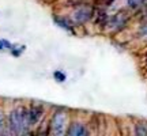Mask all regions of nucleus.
<instances>
[{"label": "nucleus", "mask_w": 147, "mask_h": 136, "mask_svg": "<svg viewBox=\"0 0 147 136\" xmlns=\"http://www.w3.org/2000/svg\"><path fill=\"white\" fill-rule=\"evenodd\" d=\"M11 46H12V45H11L8 41H5V40H0V50H4L5 48H10L11 49Z\"/></svg>", "instance_id": "12"}, {"label": "nucleus", "mask_w": 147, "mask_h": 136, "mask_svg": "<svg viewBox=\"0 0 147 136\" xmlns=\"http://www.w3.org/2000/svg\"><path fill=\"white\" fill-rule=\"evenodd\" d=\"M67 121H68V116L63 110H57L53 114L52 120L49 123V129L55 135H64L65 133V128H67Z\"/></svg>", "instance_id": "2"}, {"label": "nucleus", "mask_w": 147, "mask_h": 136, "mask_svg": "<svg viewBox=\"0 0 147 136\" xmlns=\"http://www.w3.org/2000/svg\"><path fill=\"white\" fill-rule=\"evenodd\" d=\"M7 121H5V118H4V116H1V113H0V135L1 133H7Z\"/></svg>", "instance_id": "10"}, {"label": "nucleus", "mask_w": 147, "mask_h": 136, "mask_svg": "<svg viewBox=\"0 0 147 136\" xmlns=\"http://www.w3.org/2000/svg\"><path fill=\"white\" fill-rule=\"evenodd\" d=\"M91 16H93V8L89 4H83V5H79L78 8L74 11L72 19L75 23L82 25V23H86L87 21H90Z\"/></svg>", "instance_id": "3"}, {"label": "nucleus", "mask_w": 147, "mask_h": 136, "mask_svg": "<svg viewBox=\"0 0 147 136\" xmlns=\"http://www.w3.org/2000/svg\"><path fill=\"white\" fill-rule=\"evenodd\" d=\"M147 0H128V4L131 8H138V7H142Z\"/></svg>", "instance_id": "9"}, {"label": "nucleus", "mask_w": 147, "mask_h": 136, "mask_svg": "<svg viewBox=\"0 0 147 136\" xmlns=\"http://www.w3.org/2000/svg\"><path fill=\"white\" fill-rule=\"evenodd\" d=\"M127 22H128V14L121 11L119 14H116L115 16H112L110 19H108V26L115 30H120L127 25Z\"/></svg>", "instance_id": "4"}, {"label": "nucleus", "mask_w": 147, "mask_h": 136, "mask_svg": "<svg viewBox=\"0 0 147 136\" xmlns=\"http://www.w3.org/2000/svg\"><path fill=\"white\" fill-rule=\"evenodd\" d=\"M89 133L87 128L80 123H72L67 129V135L69 136H86Z\"/></svg>", "instance_id": "6"}, {"label": "nucleus", "mask_w": 147, "mask_h": 136, "mask_svg": "<svg viewBox=\"0 0 147 136\" xmlns=\"http://www.w3.org/2000/svg\"><path fill=\"white\" fill-rule=\"evenodd\" d=\"M55 22L61 29H65V30H69V32L72 30V22L67 19V18H64V16H55Z\"/></svg>", "instance_id": "7"}, {"label": "nucleus", "mask_w": 147, "mask_h": 136, "mask_svg": "<svg viewBox=\"0 0 147 136\" xmlns=\"http://www.w3.org/2000/svg\"><path fill=\"white\" fill-rule=\"evenodd\" d=\"M42 114H44V110H42L41 106H37V105H33L27 109V118H29V124L30 127L36 125L38 121L41 120Z\"/></svg>", "instance_id": "5"}, {"label": "nucleus", "mask_w": 147, "mask_h": 136, "mask_svg": "<svg viewBox=\"0 0 147 136\" xmlns=\"http://www.w3.org/2000/svg\"><path fill=\"white\" fill-rule=\"evenodd\" d=\"M135 133L140 136L147 135V124H136L135 125Z\"/></svg>", "instance_id": "8"}, {"label": "nucleus", "mask_w": 147, "mask_h": 136, "mask_svg": "<svg viewBox=\"0 0 147 136\" xmlns=\"http://www.w3.org/2000/svg\"><path fill=\"white\" fill-rule=\"evenodd\" d=\"M7 125L10 128V132L21 135V133H26L29 129V118H27V109L25 108H16V109L11 110L8 118H7Z\"/></svg>", "instance_id": "1"}, {"label": "nucleus", "mask_w": 147, "mask_h": 136, "mask_svg": "<svg viewBox=\"0 0 147 136\" xmlns=\"http://www.w3.org/2000/svg\"><path fill=\"white\" fill-rule=\"evenodd\" d=\"M146 63H147V56H146Z\"/></svg>", "instance_id": "13"}, {"label": "nucleus", "mask_w": 147, "mask_h": 136, "mask_svg": "<svg viewBox=\"0 0 147 136\" xmlns=\"http://www.w3.org/2000/svg\"><path fill=\"white\" fill-rule=\"evenodd\" d=\"M53 76H55V79H56L57 82H64V80H65V73H63L61 71H55Z\"/></svg>", "instance_id": "11"}]
</instances>
